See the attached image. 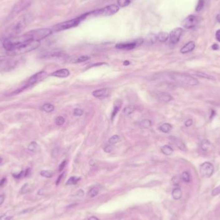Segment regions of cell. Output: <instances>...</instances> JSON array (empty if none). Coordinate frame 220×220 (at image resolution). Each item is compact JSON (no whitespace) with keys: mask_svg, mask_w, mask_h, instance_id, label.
Here are the masks:
<instances>
[{"mask_svg":"<svg viewBox=\"0 0 220 220\" xmlns=\"http://www.w3.org/2000/svg\"><path fill=\"white\" fill-rule=\"evenodd\" d=\"M40 46V41H33L18 45L8 51H6L7 55L16 56L32 52Z\"/></svg>","mask_w":220,"mask_h":220,"instance_id":"6da1fadb","label":"cell"},{"mask_svg":"<svg viewBox=\"0 0 220 220\" xmlns=\"http://www.w3.org/2000/svg\"><path fill=\"white\" fill-rule=\"evenodd\" d=\"M120 7L117 5H110L106 6L101 9L95 10L94 11L90 12H88L84 14L86 19L88 17H103V16H110L116 13L119 11Z\"/></svg>","mask_w":220,"mask_h":220,"instance_id":"7a4b0ae2","label":"cell"},{"mask_svg":"<svg viewBox=\"0 0 220 220\" xmlns=\"http://www.w3.org/2000/svg\"><path fill=\"white\" fill-rule=\"evenodd\" d=\"M169 77L175 82L186 86H196L199 84V81L193 76L179 73H173L169 74Z\"/></svg>","mask_w":220,"mask_h":220,"instance_id":"3957f363","label":"cell"},{"mask_svg":"<svg viewBox=\"0 0 220 220\" xmlns=\"http://www.w3.org/2000/svg\"><path fill=\"white\" fill-rule=\"evenodd\" d=\"M31 21V17L29 14L24 15L22 17H20L11 27V29L9 31L10 35H11L10 37L16 36L17 34H19L26 27Z\"/></svg>","mask_w":220,"mask_h":220,"instance_id":"277c9868","label":"cell"},{"mask_svg":"<svg viewBox=\"0 0 220 220\" xmlns=\"http://www.w3.org/2000/svg\"><path fill=\"white\" fill-rule=\"evenodd\" d=\"M86 19L84 14L80 16L79 17H77L74 19H72L68 20V21L62 22L58 23L55 25H54L52 28V31H55V32H60V31H65V30H68L69 28H72L74 27H75L77 26H78L82 21L83 20Z\"/></svg>","mask_w":220,"mask_h":220,"instance_id":"5b68a950","label":"cell"},{"mask_svg":"<svg viewBox=\"0 0 220 220\" xmlns=\"http://www.w3.org/2000/svg\"><path fill=\"white\" fill-rule=\"evenodd\" d=\"M47 76H48V74L45 71L39 72L34 74L31 77L29 78V79L26 81V83H25V84L24 86H23L21 88L16 89V92L14 91V92H12L11 93V95H16V94L21 93L22 91L25 90V89H27L30 86H32V85H34L40 81H43V80L45 79Z\"/></svg>","mask_w":220,"mask_h":220,"instance_id":"8992f818","label":"cell"},{"mask_svg":"<svg viewBox=\"0 0 220 220\" xmlns=\"http://www.w3.org/2000/svg\"><path fill=\"white\" fill-rule=\"evenodd\" d=\"M31 41H40L41 40L47 37L52 33V30L50 28H39L26 32Z\"/></svg>","mask_w":220,"mask_h":220,"instance_id":"52a82bcc","label":"cell"},{"mask_svg":"<svg viewBox=\"0 0 220 220\" xmlns=\"http://www.w3.org/2000/svg\"><path fill=\"white\" fill-rule=\"evenodd\" d=\"M214 171V167L212 163L205 162L200 165L199 167V173L203 178L211 177Z\"/></svg>","mask_w":220,"mask_h":220,"instance_id":"ba28073f","label":"cell"},{"mask_svg":"<svg viewBox=\"0 0 220 220\" xmlns=\"http://www.w3.org/2000/svg\"><path fill=\"white\" fill-rule=\"evenodd\" d=\"M143 42L142 39H139L135 41L132 42H127V43H120L116 45L115 47L117 49H121V50H132L136 48L137 46L142 44Z\"/></svg>","mask_w":220,"mask_h":220,"instance_id":"9c48e42d","label":"cell"},{"mask_svg":"<svg viewBox=\"0 0 220 220\" xmlns=\"http://www.w3.org/2000/svg\"><path fill=\"white\" fill-rule=\"evenodd\" d=\"M32 0H19V1L15 5L11 13L12 16L19 14L20 12L24 11L31 4Z\"/></svg>","mask_w":220,"mask_h":220,"instance_id":"30bf717a","label":"cell"},{"mask_svg":"<svg viewBox=\"0 0 220 220\" xmlns=\"http://www.w3.org/2000/svg\"><path fill=\"white\" fill-rule=\"evenodd\" d=\"M199 22V19L197 16L194 15H189L182 22V25L185 28L187 29H191L197 26Z\"/></svg>","mask_w":220,"mask_h":220,"instance_id":"8fae6325","label":"cell"},{"mask_svg":"<svg viewBox=\"0 0 220 220\" xmlns=\"http://www.w3.org/2000/svg\"><path fill=\"white\" fill-rule=\"evenodd\" d=\"M182 32L183 29L182 28H176L173 30L169 34L170 42H171V43L173 45L178 43L179 41V39H180Z\"/></svg>","mask_w":220,"mask_h":220,"instance_id":"7c38bea8","label":"cell"},{"mask_svg":"<svg viewBox=\"0 0 220 220\" xmlns=\"http://www.w3.org/2000/svg\"><path fill=\"white\" fill-rule=\"evenodd\" d=\"M157 98L160 101L164 103H169L173 100V97L168 93L166 92H160L157 94Z\"/></svg>","mask_w":220,"mask_h":220,"instance_id":"4fadbf2b","label":"cell"},{"mask_svg":"<svg viewBox=\"0 0 220 220\" xmlns=\"http://www.w3.org/2000/svg\"><path fill=\"white\" fill-rule=\"evenodd\" d=\"M195 43L194 41H190L181 48L180 52L182 54H187L191 52L195 48Z\"/></svg>","mask_w":220,"mask_h":220,"instance_id":"5bb4252c","label":"cell"},{"mask_svg":"<svg viewBox=\"0 0 220 220\" xmlns=\"http://www.w3.org/2000/svg\"><path fill=\"white\" fill-rule=\"evenodd\" d=\"M69 72L66 68L59 69V70H57L51 74L52 76L57 77H61V78L67 77L69 76Z\"/></svg>","mask_w":220,"mask_h":220,"instance_id":"9a60e30c","label":"cell"},{"mask_svg":"<svg viewBox=\"0 0 220 220\" xmlns=\"http://www.w3.org/2000/svg\"><path fill=\"white\" fill-rule=\"evenodd\" d=\"M93 95L97 98H103L106 97L109 95V90L108 89L103 88L101 89H97L93 92Z\"/></svg>","mask_w":220,"mask_h":220,"instance_id":"2e32d148","label":"cell"},{"mask_svg":"<svg viewBox=\"0 0 220 220\" xmlns=\"http://www.w3.org/2000/svg\"><path fill=\"white\" fill-rule=\"evenodd\" d=\"M172 139V141L174 143V144L179 149H180L181 151H185L186 150V147H185V145L184 144V143L181 141L180 140H179L176 138H175V137H173L171 138Z\"/></svg>","mask_w":220,"mask_h":220,"instance_id":"e0dca14e","label":"cell"},{"mask_svg":"<svg viewBox=\"0 0 220 220\" xmlns=\"http://www.w3.org/2000/svg\"><path fill=\"white\" fill-rule=\"evenodd\" d=\"M211 147H212L211 143L210 142V141L207 139L203 140L201 142V144H200V147H201L202 150L203 151H205V152L208 151V150L211 149Z\"/></svg>","mask_w":220,"mask_h":220,"instance_id":"ac0fdd59","label":"cell"},{"mask_svg":"<svg viewBox=\"0 0 220 220\" xmlns=\"http://www.w3.org/2000/svg\"><path fill=\"white\" fill-rule=\"evenodd\" d=\"M169 38V34L165 32H161L158 34L156 36V39L160 42L164 43L166 42Z\"/></svg>","mask_w":220,"mask_h":220,"instance_id":"d6986e66","label":"cell"},{"mask_svg":"<svg viewBox=\"0 0 220 220\" xmlns=\"http://www.w3.org/2000/svg\"><path fill=\"white\" fill-rule=\"evenodd\" d=\"M172 196H173V198L175 199H176V200H178V199H180L182 196V190L180 189V188L176 187V188L174 189L173 192H172Z\"/></svg>","mask_w":220,"mask_h":220,"instance_id":"ffe728a7","label":"cell"},{"mask_svg":"<svg viewBox=\"0 0 220 220\" xmlns=\"http://www.w3.org/2000/svg\"><path fill=\"white\" fill-rule=\"evenodd\" d=\"M172 128H173V127H172L171 124H168V123H164L158 127L160 131H161L162 132H163L164 133H169L172 129Z\"/></svg>","mask_w":220,"mask_h":220,"instance_id":"44dd1931","label":"cell"},{"mask_svg":"<svg viewBox=\"0 0 220 220\" xmlns=\"http://www.w3.org/2000/svg\"><path fill=\"white\" fill-rule=\"evenodd\" d=\"M161 151L163 154L165 155H171L173 153V149L169 146L165 145L162 147L161 148Z\"/></svg>","mask_w":220,"mask_h":220,"instance_id":"7402d4cb","label":"cell"},{"mask_svg":"<svg viewBox=\"0 0 220 220\" xmlns=\"http://www.w3.org/2000/svg\"><path fill=\"white\" fill-rule=\"evenodd\" d=\"M28 149L30 151L36 152L39 150V146L36 142L33 141L31 144H29V145L28 146Z\"/></svg>","mask_w":220,"mask_h":220,"instance_id":"603a6c76","label":"cell"},{"mask_svg":"<svg viewBox=\"0 0 220 220\" xmlns=\"http://www.w3.org/2000/svg\"><path fill=\"white\" fill-rule=\"evenodd\" d=\"M81 179V178L78 176H72L69 178L68 181L66 182L67 185H75L77 184V182Z\"/></svg>","mask_w":220,"mask_h":220,"instance_id":"cb8c5ba5","label":"cell"},{"mask_svg":"<svg viewBox=\"0 0 220 220\" xmlns=\"http://www.w3.org/2000/svg\"><path fill=\"white\" fill-rule=\"evenodd\" d=\"M140 125H141V127L142 129H148L151 126L152 122L149 119H145V120H143L142 121H141Z\"/></svg>","mask_w":220,"mask_h":220,"instance_id":"d4e9b609","label":"cell"},{"mask_svg":"<svg viewBox=\"0 0 220 220\" xmlns=\"http://www.w3.org/2000/svg\"><path fill=\"white\" fill-rule=\"evenodd\" d=\"M132 2V0H117V3L119 7L124 8L128 6Z\"/></svg>","mask_w":220,"mask_h":220,"instance_id":"484cf974","label":"cell"},{"mask_svg":"<svg viewBox=\"0 0 220 220\" xmlns=\"http://www.w3.org/2000/svg\"><path fill=\"white\" fill-rule=\"evenodd\" d=\"M13 214L11 211H7L3 214L2 216H0V220H11L13 218Z\"/></svg>","mask_w":220,"mask_h":220,"instance_id":"4316f807","label":"cell"},{"mask_svg":"<svg viewBox=\"0 0 220 220\" xmlns=\"http://www.w3.org/2000/svg\"><path fill=\"white\" fill-rule=\"evenodd\" d=\"M54 109H55V108H54V105H52L51 104H45L42 107V109L43 110L44 112H45L46 113H50V112H53Z\"/></svg>","mask_w":220,"mask_h":220,"instance_id":"83f0119b","label":"cell"},{"mask_svg":"<svg viewBox=\"0 0 220 220\" xmlns=\"http://www.w3.org/2000/svg\"><path fill=\"white\" fill-rule=\"evenodd\" d=\"M120 141H121V138H120V136L118 135H115L112 136L111 138L109 139V144H112V145H114V144L119 142Z\"/></svg>","mask_w":220,"mask_h":220,"instance_id":"f1b7e54d","label":"cell"},{"mask_svg":"<svg viewBox=\"0 0 220 220\" xmlns=\"http://www.w3.org/2000/svg\"><path fill=\"white\" fill-rule=\"evenodd\" d=\"M196 75L198 76L199 77H202V78H205V79H211V80H214V77H213L212 75H209L208 74H206L205 73H203V72H196Z\"/></svg>","mask_w":220,"mask_h":220,"instance_id":"f546056e","label":"cell"},{"mask_svg":"<svg viewBox=\"0 0 220 220\" xmlns=\"http://www.w3.org/2000/svg\"><path fill=\"white\" fill-rule=\"evenodd\" d=\"M98 194V189L97 188V187L92 188L88 192L89 196H90L92 198H93V197L96 196Z\"/></svg>","mask_w":220,"mask_h":220,"instance_id":"4dcf8cb0","label":"cell"},{"mask_svg":"<svg viewBox=\"0 0 220 220\" xmlns=\"http://www.w3.org/2000/svg\"><path fill=\"white\" fill-rule=\"evenodd\" d=\"M89 56H87V55H83V56H81V57H79L77 58L74 62L75 63H83V62H84V61H88V60H89Z\"/></svg>","mask_w":220,"mask_h":220,"instance_id":"1f68e13d","label":"cell"},{"mask_svg":"<svg viewBox=\"0 0 220 220\" xmlns=\"http://www.w3.org/2000/svg\"><path fill=\"white\" fill-rule=\"evenodd\" d=\"M204 4H205V1L204 0H199L197 6L196 7V11L197 12H199L200 11L203 9V7H204Z\"/></svg>","mask_w":220,"mask_h":220,"instance_id":"d6a6232c","label":"cell"},{"mask_svg":"<svg viewBox=\"0 0 220 220\" xmlns=\"http://www.w3.org/2000/svg\"><path fill=\"white\" fill-rule=\"evenodd\" d=\"M40 175H41L42 176L45 177V178H52L53 176V173L50 171H42L40 173Z\"/></svg>","mask_w":220,"mask_h":220,"instance_id":"836d02e7","label":"cell"},{"mask_svg":"<svg viewBox=\"0 0 220 220\" xmlns=\"http://www.w3.org/2000/svg\"><path fill=\"white\" fill-rule=\"evenodd\" d=\"M30 191H31V189H30V186L28 184H25L21 189V191H20V193L22 194H26L28 193Z\"/></svg>","mask_w":220,"mask_h":220,"instance_id":"e575fe53","label":"cell"},{"mask_svg":"<svg viewBox=\"0 0 220 220\" xmlns=\"http://www.w3.org/2000/svg\"><path fill=\"white\" fill-rule=\"evenodd\" d=\"M55 122L57 126H62L65 123V118L61 116L57 117L55 120Z\"/></svg>","mask_w":220,"mask_h":220,"instance_id":"d590c367","label":"cell"},{"mask_svg":"<svg viewBox=\"0 0 220 220\" xmlns=\"http://www.w3.org/2000/svg\"><path fill=\"white\" fill-rule=\"evenodd\" d=\"M181 178L185 182H190V175L187 172H184L181 175Z\"/></svg>","mask_w":220,"mask_h":220,"instance_id":"8d00e7d4","label":"cell"},{"mask_svg":"<svg viewBox=\"0 0 220 220\" xmlns=\"http://www.w3.org/2000/svg\"><path fill=\"white\" fill-rule=\"evenodd\" d=\"M134 112V109L132 106H127L124 108V113L126 115H129L130 114H132Z\"/></svg>","mask_w":220,"mask_h":220,"instance_id":"74e56055","label":"cell"},{"mask_svg":"<svg viewBox=\"0 0 220 220\" xmlns=\"http://www.w3.org/2000/svg\"><path fill=\"white\" fill-rule=\"evenodd\" d=\"M83 114V111L81 109L76 108V109H74V115H75V116H81Z\"/></svg>","mask_w":220,"mask_h":220,"instance_id":"f35d334b","label":"cell"},{"mask_svg":"<svg viewBox=\"0 0 220 220\" xmlns=\"http://www.w3.org/2000/svg\"><path fill=\"white\" fill-rule=\"evenodd\" d=\"M219 194H220V185H219L218 187H217L215 189H214L213 192H212V195L213 196H217Z\"/></svg>","mask_w":220,"mask_h":220,"instance_id":"ab89813d","label":"cell"},{"mask_svg":"<svg viewBox=\"0 0 220 220\" xmlns=\"http://www.w3.org/2000/svg\"><path fill=\"white\" fill-rule=\"evenodd\" d=\"M113 149V145L109 144V145H107V146L104 147V151H105L106 153H109V152H112V151Z\"/></svg>","mask_w":220,"mask_h":220,"instance_id":"60d3db41","label":"cell"},{"mask_svg":"<svg viewBox=\"0 0 220 220\" xmlns=\"http://www.w3.org/2000/svg\"><path fill=\"white\" fill-rule=\"evenodd\" d=\"M66 165V160H64V161H63V162H62V163H61V164H60V165H59V172L62 171L64 169V168L65 167Z\"/></svg>","mask_w":220,"mask_h":220,"instance_id":"b9f144b4","label":"cell"},{"mask_svg":"<svg viewBox=\"0 0 220 220\" xmlns=\"http://www.w3.org/2000/svg\"><path fill=\"white\" fill-rule=\"evenodd\" d=\"M118 109H119L118 107H117V106L115 107L113 111V113H112V120H113V118L116 116V115H117V112L118 111Z\"/></svg>","mask_w":220,"mask_h":220,"instance_id":"7bdbcfd3","label":"cell"},{"mask_svg":"<svg viewBox=\"0 0 220 220\" xmlns=\"http://www.w3.org/2000/svg\"><path fill=\"white\" fill-rule=\"evenodd\" d=\"M193 123V122L192 119H188L185 122V125L186 127H189V126H192Z\"/></svg>","mask_w":220,"mask_h":220,"instance_id":"ee69618b","label":"cell"},{"mask_svg":"<svg viewBox=\"0 0 220 220\" xmlns=\"http://www.w3.org/2000/svg\"><path fill=\"white\" fill-rule=\"evenodd\" d=\"M23 171H22L20 173H17V174H13V176L15 178H17V179H19L20 178H22V176H23Z\"/></svg>","mask_w":220,"mask_h":220,"instance_id":"f6af8a7d","label":"cell"},{"mask_svg":"<svg viewBox=\"0 0 220 220\" xmlns=\"http://www.w3.org/2000/svg\"><path fill=\"white\" fill-rule=\"evenodd\" d=\"M7 61V58L5 56H0V65L3 64V63H6Z\"/></svg>","mask_w":220,"mask_h":220,"instance_id":"bcb514c9","label":"cell"},{"mask_svg":"<svg viewBox=\"0 0 220 220\" xmlns=\"http://www.w3.org/2000/svg\"><path fill=\"white\" fill-rule=\"evenodd\" d=\"M7 182V178H3L1 180H0V187H3L5 185V184Z\"/></svg>","mask_w":220,"mask_h":220,"instance_id":"7dc6e473","label":"cell"},{"mask_svg":"<svg viewBox=\"0 0 220 220\" xmlns=\"http://www.w3.org/2000/svg\"><path fill=\"white\" fill-rule=\"evenodd\" d=\"M216 38L217 39V41L220 42V29L218 30L217 32H216Z\"/></svg>","mask_w":220,"mask_h":220,"instance_id":"c3c4849f","label":"cell"},{"mask_svg":"<svg viewBox=\"0 0 220 220\" xmlns=\"http://www.w3.org/2000/svg\"><path fill=\"white\" fill-rule=\"evenodd\" d=\"M5 195L4 194H2L0 195V205H2L3 204V203L4 202L5 200Z\"/></svg>","mask_w":220,"mask_h":220,"instance_id":"681fc988","label":"cell"},{"mask_svg":"<svg viewBox=\"0 0 220 220\" xmlns=\"http://www.w3.org/2000/svg\"><path fill=\"white\" fill-rule=\"evenodd\" d=\"M63 175H64V174H61V175H60V176H59V178H57V181H56V185H58L60 182H61V179H62V178H63Z\"/></svg>","mask_w":220,"mask_h":220,"instance_id":"f907efd6","label":"cell"},{"mask_svg":"<svg viewBox=\"0 0 220 220\" xmlns=\"http://www.w3.org/2000/svg\"><path fill=\"white\" fill-rule=\"evenodd\" d=\"M211 48L213 50H218L219 49V46L217 44H214Z\"/></svg>","mask_w":220,"mask_h":220,"instance_id":"816d5d0a","label":"cell"},{"mask_svg":"<svg viewBox=\"0 0 220 220\" xmlns=\"http://www.w3.org/2000/svg\"><path fill=\"white\" fill-rule=\"evenodd\" d=\"M29 173H30V169H27L26 170V171H25V177H26V176H28V175H29Z\"/></svg>","mask_w":220,"mask_h":220,"instance_id":"f5cc1de1","label":"cell"},{"mask_svg":"<svg viewBox=\"0 0 220 220\" xmlns=\"http://www.w3.org/2000/svg\"><path fill=\"white\" fill-rule=\"evenodd\" d=\"M88 220H99V219L95 216H92L88 219Z\"/></svg>","mask_w":220,"mask_h":220,"instance_id":"db71d44e","label":"cell"},{"mask_svg":"<svg viewBox=\"0 0 220 220\" xmlns=\"http://www.w3.org/2000/svg\"><path fill=\"white\" fill-rule=\"evenodd\" d=\"M216 19H217V22L218 23H220V14H218L217 16H216Z\"/></svg>","mask_w":220,"mask_h":220,"instance_id":"11a10c76","label":"cell"},{"mask_svg":"<svg viewBox=\"0 0 220 220\" xmlns=\"http://www.w3.org/2000/svg\"><path fill=\"white\" fill-rule=\"evenodd\" d=\"M212 113H211V117H210V118H212L215 115H216V113H215V112L214 111V110H212Z\"/></svg>","mask_w":220,"mask_h":220,"instance_id":"9f6ffc18","label":"cell"},{"mask_svg":"<svg viewBox=\"0 0 220 220\" xmlns=\"http://www.w3.org/2000/svg\"><path fill=\"white\" fill-rule=\"evenodd\" d=\"M129 64H130L129 62L127 61H125V62L124 63V65H129Z\"/></svg>","mask_w":220,"mask_h":220,"instance_id":"6f0895ef","label":"cell"},{"mask_svg":"<svg viewBox=\"0 0 220 220\" xmlns=\"http://www.w3.org/2000/svg\"><path fill=\"white\" fill-rule=\"evenodd\" d=\"M2 158L1 157H0V164L2 163Z\"/></svg>","mask_w":220,"mask_h":220,"instance_id":"680465c9","label":"cell"}]
</instances>
